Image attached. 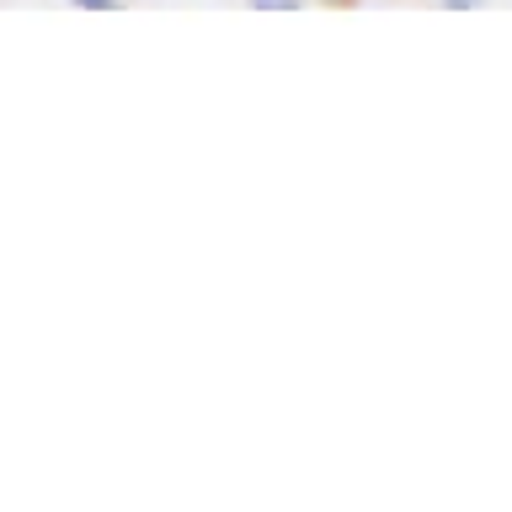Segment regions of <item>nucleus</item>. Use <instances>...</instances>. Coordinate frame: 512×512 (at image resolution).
Here are the masks:
<instances>
[]
</instances>
